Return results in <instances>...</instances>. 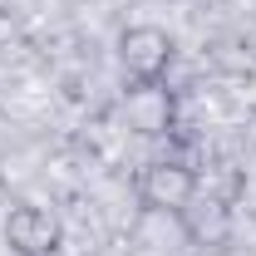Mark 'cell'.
Listing matches in <instances>:
<instances>
[{"instance_id":"6da1fadb","label":"cell","mask_w":256,"mask_h":256,"mask_svg":"<svg viewBox=\"0 0 256 256\" xmlns=\"http://www.w3.org/2000/svg\"><path fill=\"white\" fill-rule=\"evenodd\" d=\"M118 114L138 138H162L178 128V94L162 79H133L118 98Z\"/></svg>"},{"instance_id":"7a4b0ae2","label":"cell","mask_w":256,"mask_h":256,"mask_svg":"<svg viewBox=\"0 0 256 256\" xmlns=\"http://www.w3.org/2000/svg\"><path fill=\"white\" fill-rule=\"evenodd\" d=\"M197 192H202V178L182 158H153L138 172V202L153 212H182Z\"/></svg>"},{"instance_id":"3957f363","label":"cell","mask_w":256,"mask_h":256,"mask_svg":"<svg viewBox=\"0 0 256 256\" xmlns=\"http://www.w3.org/2000/svg\"><path fill=\"white\" fill-rule=\"evenodd\" d=\"M172 54L178 44L162 25H128L118 34V64L128 79H162L172 69Z\"/></svg>"},{"instance_id":"277c9868","label":"cell","mask_w":256,"mask_h":256,"mask_svg":"<svg viewBox=\"0 0 256 256\" xmlns=\"http://www.w3.org/2000/svg\"><path fill=\"white\" fill-rule=\"evenodd\" d=\"M0 236H5V246H10L15 256H54V252H60L64 226H60V217H54L50 207H40V202H20V207H10Z\"/></svg>"},{"instance_id":"5b68a950","label":"cell","mask_w":256,"mask_h":256,"mask_svg":"<svg viewBox=\"0 0 256 256\" xmlns=\"http://www.w3.org/2000/svg\"><path fill=\"white\" fill-rule=\"evenodd\" d=\"M182 232H188V242H197V246H222L226 236H232V202L197 192L188 207H182Z\"/></svg>"},{"instance_id":"8992f818","label":"cell","mask_w":256,"mask_h":256,"mask_svg":"<svg viewBox=\"0 0 256 256\" xmlns=\"http://www.w3.org/2000/svg\"><path fill=\"white\" fill-rule=\"evenodd\" d=\"M138 242H143L148 252H172L178 242H188L182 212H153V207H143V217H138Z\"/></svg>"},{"instance_id":"52a82bcc","label":"cell","mask_w":256,"mask_h":256,"mask_svg":"<svg viewBox=\"0 0 256 256\" xmlns=\"http://www.w3.org/2000/svg\"><path fill=\"white\" fill-rule=\"evenodd\" d=\"M10 34H15V20H5V15H0V40H10Z\"/></svg>"}]
</instances>
